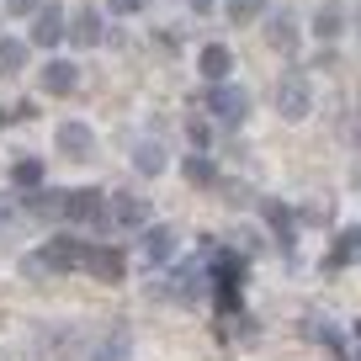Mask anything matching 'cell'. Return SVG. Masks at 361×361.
I'll list each match as a JSON object with an SVG mask.
<instances>
[{"instance_id": "1", "label": "cell", "mask_w": 361, "mask_h": 361, "mask_svg": "<svg viewBox=\"0 0 361 361\" xmlns=\"http://www.w3.org/2000/svg\"><path fill=\"white\" fill-rule=\"evenodd\" d=\"M207 106H213V117L224 128H239L250 117V90L245 85H228V80H218L213 85V96H207Z\"/></svg>"}, {"instance_id": "2", "label": "cell", "mask_w": 361, "mask_h": 361, "mask_svg": "<svg viewBox=\"0 0 361 361\" xmlns=\"http://www.w3.org/2000/svg\"><path fill=\"white\" fill-rule=\"evenodd\" d=\"M308 106H314V90H308L303 75H282V85H276V112L287 117V123H303Z\"/></svg>"}, {"instance_id": "3", "label": "cell", "mask_w": 361, "mask_h": 361, "mask_svg": "<svg viewBox=\"0 0 361 361\" xmlns=\"http://www.w3.org/2000/svg\"><path fill=\"white\" fill-rule=\"evenodd\" d=\"M54 149H59L64 159H90V149H96V133H90L85 123H59Z\"/></svg>"}, {"instance_id": "4", "label": "cell", "mask_w": 361, "mask_h": 361, "mask_svg": "<svg viewBox=\"0 0 361 361\" xmlns=\"http://www.w3.org/2000/svg\"><path fill=\"white\" fill-rule=\"evenodd\" d=\"M64 32H69V16L59 11V6H43V11L32 16V43H37V48L64 43Z\"/></svg>"}, {"instance_id": "5", "label": "cell", "mask_w": 361, "mask_h": 361, "mask_svg": "<svg viewBox=\"0 0 361 361\" xmlns=\"http://www.w3.org/2000/svg\"><path fill=\"white\" fill-rule=\"evenodd\" d=\"M69 43H80V48H96L102 43V16H96V6H80L75 16H69Z\"/></svg>"}, {"instance_id": "6", "label": "cell", "mask_w": 361, "mask_h": 361, "mask_svg": "<svg viewBox=\"0 0 361 361\" xmlns=\"http://www.w3.org/2000/svg\"><path fill=\"white\" fill-rule=\"evenodd\" d=\"M138 255L149 260V266H159V260H170L176 255V228H144V239H138Z\"/></svg>"}, {"instance_id": "7", "label": "cell", "mask_w": 361, "mask_h": 361, "mask_svg": "<svg viewBox=\"0 0 361 361\" xmlns=\"http://www.w3.org/2000/svg\"><path fill=\"white\" fill-rule=\"evenodd\" d=\"M75 75H80L75 64H64V59H48L43 75H37V85H43L48 96H69V90H75Z\"/></svg>"}, {"instance_id": "8", "label": "cell", "mask_w": 361, "mask_h": 361, "mask_svg": "<svg viewBox=\"0 0 361 361\" xmlns=\"http://www.w3.org/2000/svg\"><path fill=\"white\" fill-rule=\"evenodd\" d=\"M128 356H133V335H128V324H112V335L90 350L85 361H128Z\"/></svg>"}, {"instance_id": "9", "label": "cell", "mask_w": 361, "mask_h": 361, "mask_svg": "<svg viewBox=\"0 0 361 361\" xmlns=\"http://www.w3.org/2000/svg\"><path fill=\"white\" fill-rule=\"evenodd\" d=\"M197 64H202V75L213 80V85H218V80H228V75H234V54H228L224 43H207V48H202V59H197Z\"/></svg>"}, {"instance_id": "10", "label": "cell", "mask_w": 361, "mask_h": 361, "mask_svg": "<svg viewBox=\"0 0 361 361\" xmlns=\"http://www.w3.org/2000/svg\"><path fill=\"white\" fill-rule=\"evenodd\" d=\"M80 271L102 276V282H117V276H123V260H117L112 250H96V245H85V266H80Z\"/></svg>"}, {"instance_id": "11", "label": "cell", "mask_w": 361, "mask_h": 361, "mask_svg": "<svg viewBox=\"0 0 361 361\" xmlns=\"http://www.w3.org/2000/svg\"><path fill=\"white\" fill-rule=\"evenodd\" d=\"M266 43L276 48V54H293V48H298V22H293V16H271V22H266Z\"/></svg>"}, {"instance_id": "12", "label": "cell", "mask_w": 361, "mask_h": 361, "mask_svg": "<svg viewBox=\"0 0 361 361\" xmlns=\"http://www.w3.org/2000/svg\"><path fill=\"white\" fill-rule=\"evenodd\" d=\"M180 176L192 180V186H218V170H213L207 154H186V159H180Z\"/></svg>"}, {"instance_id": "13", "label": "cell", "mask_w": 361, "mask_h": 361, "mask_svg": "<svg viewBox=\"0 0 361 361\" xmlns=\"http://www.w3.org/2000/svg\"><path fill=\"white\" fill-rule=\"evenodd\" d=\"M64 213L80 218V224H96V218H102V197L96 192H75V197H64Z\"/></svg>"}, {"instance_id": "14", "label": "cell", "mask_w": 361, "mask_h": 361, "mask_svg": "<svg viewBox=\"0 0 361 361\" xmlns=\"http://www.w3.org/2000/svg\"><path fill=\"white\" fill-rule=\"evenodd\" d=\"M260 213H266V224L276 228V245H287V250H293V213H287L282 202H260Z\"/></svg>"}, {"instance_id": "15", "label": "cell", "mask_w": 361, "mask_h": 361, "mask_svg": "<svg viewBox=\"0 0 361 361\" xmlns=\"http://www.w3.org/2000/svg\"><path fill=\"white\" fill-rule=\"evenodd\" d=\"M22 69H27V43L0 37V75H22Z\"/></svg>"}, {"instance_id": "16", "label": "cell", "mask_w": 361, "mask_h": 361, "mask_svg": "<svg viewBox=\"0 0 361 361\" xmlns=\"http://www.w3.org/2000/svg\"><path fill=\"white\" fill-rule=\"evenodd\" d=\"M170 293H176L180 303H192V298H202V271H197V266L176 271V282H170Z\"/></svg>"}, {"instance_id": "17", "label": "cell", "mask_w": 361, "mask_h": 361, "mask_svg": "<svg viewBox=\"0 0 361 361\" xmlns=\"http://www.w3.org/2000/svg\"><path fill=\"white\" fill-rule=\"evenodd\" d=\"M117 224H128V228L149 224V202L144 197H117Z\"/></svg>"}, {"instance_id": "18", "label": "cell", "mask_w": 361, "mask_h": 361, "mask_svg": "<svg viewBox=\"0 0 361 361\" xmlns=\"http://www.w3.org/2000/svg\"><path fill=\"white\" fill-rule=\"evenodd\" d=\"M133 165L144 170V176H159V170H165V149L149 138V144H138V149H133Z\"/></svg>"}, {"instance_id": "19", "label": "cell", "mask_w": 361, "mask_h": 361, "mask_svg": "<svg viewBox=\"0 0 361 361\" xmlns=\"http://www.w3.org/2000/svg\"><path fill=\"white\" fill-rule=\"evenodd\" d=\"M260 11H266V0H228V22L234 27H250Z\"/></svg>"}, {"instance_id": "20", "label": "cell", "mask_w": 361, "mask_h": 361, "mask_svg": "<svg viewBox=\"0 0 361 361\" xmlns=\"http://www.w3.org/2000/svg\"><path fill=\"white\" fill-rule=\"evenodd\" d=\"M340 27H345V16H340V6H324V11L314 16V32H319V37H340Z\"/></svg>"}, {"instance_id": "21", "label": "cell", "mask_w": 361, "mask_h": 361, "mask_svg": "<svg viewBox=\"0 0 361 361\" xmlns=\"http://www.w3.org/2000/svg\"><path fill=\"white\" fill-rule=\"evenodd\" d=\"M11 180H16V186H37V180H43V159H16Z\"/></svg>"}, {"instance_id": "22", "label": "cell", "mask_w": 361, "mask_h": 361, "mask_svg": "<svg viewBox=\"0 0 361 361\" xmlns=\"http://www.w3.org/2000/svg\"><path fill=\"white\" fill-rule=\"evenodd\" d=\"M356 255H361V228H356V234H345V239H340V250L329 255V266H345V260H356Z\"/></svg>"}, {"instance_id": "23", "label": "cell", "mask_w": 361, "mask_h": 361, "mask_svg": "<svg viewBox=\"0 0 361 361\" xmlns=\"http://www.w3.org/2000/svg\"><path fill=\"white\" fill-rule=\"evenodd\" d=\"M224 186V197H234V202H250V186H239V180H218Z\"/></svg>"}, {"instance_id": "24", "label": "cell", "mask_w": 361, "mask_h": 361, "mask_svg": "<svg viewBox=\"0 0 361 361\" xmlns=\"http://www.w3.org/2000/svg\"><path fill=\"white\" fill-rule=\"evenodd\" d=\"M186 133H192V144H197V149H202V144H207V138H213V128H207V123H186Z\"/></svg>"}, {"instance_id": "25", "label": "cell", "mask_w": 361, "mask_h": 361, "mask_svg": "<svg viewBox=\"0 0 361 361\" xmlns=\"http://www.w3.org/2000/svg\"><path fill=\"white\" fill-rule=\"evenodd\" d=\"M27 11H37V0H11V16H27Z\"/></svg>"}, {"instance_id": "26", "label": "cell", "mask_w": 361, "mask_h": 361, "mask_svg": "<svg viewBox=\"0 0 361 361\" xmlns=\"http://www.w3.org/2000/svg\"><path fill=\"white\" fill-rule=\"evenodd\" d=\"M144 0H112V11H138Z\"/></svg>"}, {"instance_id": "27", "label": "cell", "mask_w": 361, "mask_h": 361, "mask_svg": "<svg viewBox=\"0 0 361 361\" xmlns=\"http://www.w3.org/2000/svg\"><path fill=\"white\" fill-rule=\"evenodd\" d=\"M192 6H197V11H213V0H192Z\"/></svg>"}, {"instance_id": "28", "label": "cell", "mask_w": 361, "mask_h": 361, "mask_svg": "<svg viewBox=\"0 0 361 361\" xmlns=\"http://www.w3.org/2000/svg\"><path fill=\"white\" fill-rule=\"evenodd\" d=\"M356 32H361V11H356Z\"/></svg>"}, {"instance_id": "29", "label": "cell", "mask_w": 361, "mask_h": 361, "mask_svg": "<svg viewBox=\"0 0 361 361\" xmlns=\"http://www.w3.org/2000/svg\"><path fill=\"white\" fill-rule=\"evenodd\" d=\"M356 361H361V356H356Z\"/></svg>"}]
</instances>
